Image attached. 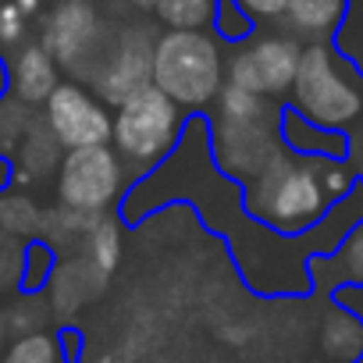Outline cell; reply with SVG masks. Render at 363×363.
<instances>
[{
    "mask_svg": "<svg viewBox=\"0 0 363 363\" xmlns=\"http://www.w3.org/2000/svg\"><path fill=\"white\" fill-rule=\"evenodd\" d=\"M242 203L253 221L281 235L310 232L335 203L324 189V160L299 157L281 146L242 186Z\"/></svg>",
    "mask_w": 363,
    "mask_h": 363,
    "instance_id": "obj_1",
    "label": "cell"
},
{
    "mask_svg": "<svg viewBox=\"0 0 363 363\" xmlns=\"http://www.w3.org/2000/svg\"><path fill=\"white\" fill-rule=\"evenodd\" d=\"M153 86L182 111L214 107L225 86V47L207 29H164L153 43Z\"/></svg>",
    "mask_w": 363,
    "mask_h": 363,
    "instance_id": "obj_2",
    "label": "cell"
},
{
    "mask_svg": "<svg viewBox=\"0 0 363 363\" xmlns=\"http://www.w3.org/2000/svg\"><path fill=\"white\" fill-rule=\"evenodd\" d=\"M289 107L320 128L345 132L363 114V79L331 43H306Z\"/></svg>",
    "mask_w": 363,
    "mask_h": 363,
    "instance_id": "obj_3",
    "label": "cell"
},
{
    "mask_svg": "<svg viewBox=\"0 0 363 363\" xmlns=\"http://www.w3.org/2000/svg\"><path fill=\"white\" fill-rule=\"evenodd\" d=\"M182 128H186L182 107H174L157 86H146L118 107L111 143H114V153L121 157L125 171L143 178L164 157H171V150L182 139Z\"/></svg>",
    "mask_w": 363,
    "mask_h": 363,
    "instance_id": "obj_4",
    "label": "cell"
},
{
    "mask_svg": "<svg viewBox=\"0 0 363 363\" xmlns=\"http://www.w3.org/2000/svg\"><path fill=\"white\" fill-rule=\"evenodd\" d=\"M111 36L114 26L104 18L96 0H57L40 26L43 50L54 57L61 72L82 82H93V75L100 72Z\"/></svg>",
    "mask_w": 363,
    "mask_h": 363,
    "instance_id": "obj_5",
    "label": "cell"
},
{
    "mask_svg": "<svg viewBox=\"0 0 363 363\" xmlns=\"http://www.w3.org/2000/svg\"><path fill=\"white\" fill-rule=\"evenodd\" d=\"M125 200V164L111 146L65 150L57 167V203L86 214H111Z\"/></svg>",
    "mask_w": 363,
    "mask_h": 363,
    "instance_id": "obj_6",
    "label": "cell"
},
{
    "mask_svg": "<svg viewBox=\"0 0 363 363\" xmlns=\"http://www.w3.org/2000/svg\"><path fill=\"white\" fill-rule=\"evenodd\" d=\"M303 43L289 33H271V36H250L239 43L225 65V82L250 89L257 96H285L292 89V79L299 72Z\"/></svg>",
    "mask_w": 363,
    "mask_h": 363,
    "instance_id": "obj_7",
    "label": "cell"
},
{
    "mask_svg": "<svg viewBox=\"0 0 363 363\" xmlns=\"http://www.w3.org/2000/svg\"><path fill=\"white\" fill-rule=\"evenodd\" d=\"M153 43H157V33L143 22L114 26L104 65L89 82L93 93L107 107H121L128 96L153 86Z\"/></svg>",
    "mask_w": 363,
    "mask_h": 363,
    "instance_id": "obj_8",
    "label": "cell"
},
{
    "mask_svg": "<svg viewBox=\"0 0 363 363\" xmlns=\"http://www.w3.org/2000/svg\"><path fill=\"white\" fill-rule=\"evenodd\" d=\"M207 125H211V157L218 171L239 182V186H246L281 150V107L246 125H225V121H207Z\"/></svg>",
    "mask_w": 363,
    "mask_h": 363,
    "instance_id": "obj_9",
    "label": "cell"
},
{
    "mask_svg": "<svg viewBox=\"0 0 363 363\" xmlns=\"http://www.w3.org/2000/svg\"><path fill=\"white\" fill-rule=\"evenodd\" d=\"M43 121L57 135L61 150L111 146L114 118L107 104L82 82H61L43 104Z\"/></svg>",
    "mask_w": 363,
    "mask_h": 363,
    "instance_id": "obj_10",
    "label": "cell"
},
{
    "mask_svg": "<svg viewBox=\"0 0 363 363\" xmlns=\"http://www.w3.org/2000/svg\"><path fill=\"white\" fill-rule=\"evenodd\" d=\"M61 68L54 65V57L43 50V43H22L18 50H11L8 61V79H11V96L22 100L26 107H43L47 96L61 86Z\"/></svg>",
    "mask_w": 363,
    "mask_h": 363,
    "instance_id": "obj_11",
    "label": "cell"
},
{
    "mask_svg": "<svg viewBox=\"0 0 363 363\" xmlns=\"http://www.w3.org/2000/svg\"><path fill=\"white\" fill-rule=\"evenodd\" d=\"M50 310H54V317H61V320H72L89 299H96L100 292H104V285H107V278L86 260V257H79V253H72L68 260H61L57 267H54V274H50Z\"/></svg>",
    "mask_w": 363,
    "mask_h": 363,
    "instance_id": "obj_12",
    "label": "cell"
},
{
    "mask_svg": "<svg viewBox=\"0 0 363 363\" xmlns=\"http://www.w3.org/2000/svg\"><path fill=\"white\" fill-rule=\"evenodd\" d=\"M61 167V143L47 128L43 114H33L29 128L22 132L15 153H11V178L18 186H36V182L50 178Z\"/></svg>",
    "mask_w": 363,
    "mask_h": 363,
    "instance_id": "obj_13",
    "label": "cell"
},
{
    "mask_svg": "<svg viewBox=\"0 0 363 363\" xmlns=\"http://www.w3.org/2000/svg\"><path fill=\"white\" fill-rule=\"evenodd\" d=\"M281 146L299 157L317 160H349V135L335 128H320L296 114L292 107H281Z\"/></svg>",
    "mask_w": 363,
    "mask_h": 363,
    "instance_id": "obj_14",
    "label": "cell"
},
{
    "mask_svg": "<svg viewBox=\"0 0 363 363\" xmlns=\"http://www.w3.org/2000/svg\"><path fill=\"white\" fill-rule=\"evenodd\" d=\"M313 289H338V285H363V221L338 242L328 257H310L306 264Z\"/></svg>",
    "mask_w": 363,
    "mask_h": 363,
    "instance_id": "obj_15",
    "label": "cell"
},
{
    "mask_svg": "<svg viewBox=\"0 0 363 363\" xmlns=\"http://www.w3.org/2000/svg\"><path fill=\"white\" fill-rule=\"evenodd\" d=\"M345 4L349 0H292L281 26L289 36H296L299 43H331V36L338 33L342 18H345Z\"/></svg>",
    "mask_w": 363,
    "mask_h": 363,
    "instance_id": "obj_16",
    "label": "cell"
},
{
    "mask_svg": "<svg viewBox=\"0 0 363 363\" xmlns=\"http://www.w3.org/2000/svg\"><path fill=\"white\" fill-rule=\"evenodd\" d=\"M320 352L331 363H359L363 359V317L331 303L320 324Z\"/></svg>",
    "mask_w": 363,
    "mask_h": 363,
    "instance_id": "obj_17",
    "label": "cell"
},
{
    "mask_svg": "<svg viewBox=\"0 0 363 363\" xmlns=\"http://www.w3.org/2000/svg\"><path fill=\"white\" fill-rule=\"evenodd\" d=\"M121 250H125V235H121V214H96L93 228L86 232L79 257H86L104 278H111L121 264Z\"/></svg>",
    "mask_w": 363,
    "mask_h": 363,
    "instance_id": "obj_18",
    "label": "cell"
},
{
    "mask_svg": "<svg viewBox=\"0 0 363 363\" xmlns=\"http://www.w3.org/2000/svg\"><path fill=\"white\" fill-rule=\"evenodd\" d=\"M96 214H86V211H72V207H47L43 211V221H40V242H47L54 253H79L86 232L93 228Z\"/></svg>",
    "mask_w": 363,
    "mask_h": 363,
    "instance_id": "obj_19",
    "label": "cell"
},
{
    "mask_svg": "<svg viewBox=\"0 0 363 363\" xmlns=\"http://www.w3.org/2000/svg\"><path fill=\"white\" fill-rule=\"evenodd\" d=\"M43 221V207L18 189H0V232H8L15 239H36Z\"/></svg>",
    "mask_w": 363,
    "mask_h": 363,
    "instance_id": "obj_20",
    "label": "cell"
},
{
    "mask_svg": "<svg viewBox=\"0 0 363 363\" xmlns=\"http://www.w3.org/2000/svg\"><path fill=\"white\" fill-rule=\"evenodd\" d=\"M0 363H68V335H18L0 352Z\"/></svg>",
    "mask_w": 363,
    "mask_h": 363,
    "instance_id": "obj_21",
    "label": "cell"
},
{
    "mask_svg": "<svg viewBox=\"0 0 363 363\" xmlns=\"http://www.w3.org/2000/svg\"><path fill=\"white\" fill-rule=\"evenodd\" d=\"M274 104L267 96H257L250 89H239L232 82L221 86L218 100H214V121H225V125H246V121H260L264 114H271Z\"/></svg>",
    "mask_w": 363,
    "mask_h": 363,
    "instance_id": "obj_22",
    "label": "cell"
},
{
    "mask_svg": "<svg viewBox=\"0 0 363 363\" xmlns=\"http://www.w3.org/2000/svg\"><path fill=\"white\" fill-rule=\"evenodd\" d=\"M218 0H157V22L164 29H211Z\"/></svg>",
    "mask_w": 363,
    "mask_h": 363,
    "instance_id": "obj_23",
    "label": "cell"
},
{
    "mask_svg": "<svg viewBox=\"0 0 363 363\" xmlns=\"http://www.w3.org/2000/svg\"><path fill=\"white\" fill-rule=\"evenodd\" d=\"M54 317L50 303L40 296V292H18L15 303L4 310V320H8V331L18 338V335H36V331H47V320Z\"/></svg>",
    "mask_w": 363,
    "mask_h": 363,
    "instance_id": "obj_24",
    "label": "cell"
},
{
    "mask_svg": "<svg viewBox=\"0 0 363 363\" xmlns=\"http://www.w3.org/2000/svg\"><path fill=\"white\" fill-rule=\"evenodd\" d=\"M331 47L359 72L363 79V0H349L345 4V18L338 26V33L331 36Z\"/></svg>",
    "mask_w": 363,
    "mask_h": 363,
    "instance_id": "obj_25",
    "label": "cell"
},
{
    "mask_svg": "<svg viewBox=\"0 0 363 363\" xmlns=\"http://www.w3.org/2000/svg\"><path fill=\"white\" fill-rule=\"evenodd\" d=\"M211 29H214V36H218L221 43L239 47V43H246V40L257 33V22L239 8V0H218V4H214V22H211Z\"/></svg>",
    "mask_w": 363,
    "mask_h": 363,
    "instance_id": "obj_26",
    "label": "cell"
},
{
    "mask_svg": "<svg viewBox=\"0 0 363 363\" xmlns=\"http://www.w3.org/2000/svg\"><path fill=\"white\" fill-rule=\"evenodd\" d=\"M54 267H57V253L47 242L29 239L26 242V267H22V292H40L50 281Z\"/></svg>",
    "mask_w": 363,
    "mask_h": 363,
    "instance_id": "obj_27",
    "label": "cell"
},
{
    "mask_svg": "<svg viewBox=\"0 0 363 363\" xmlns=\"http://www.w3.org/2000/svg\"><path fill=\"white\" fill-rule=\"evenodd\" d=\"M33 121V107H26L22 100L15 96H0V157L15 153L22 132L29 128Z\"/></svg>",
    "mask_w": 363,
    "mask_h": 363,
    "instance_id": "obj_28",
    "label": "cell"
},
{
    "mask_svg": "<svg viewBox=\"0 0 363 363\" xmlns=\"http://www.w3.org/2000/svg\"><path fill=\"white\" fill-rule=\"evenodd\" d=\"M22 267H26V242L0 232V296L22 292Z\"/></svg>",
    "mask_w": 363,
    "mask_h": 363,
    "instance_id": "obj_29",
    "label": "cell"
},
{
    "mask_svg": "<svg viewBox=\"0 0 363 363\" xmlns=\"http://www.w3.org/2000/svg\"><path fill=\"white\" fill-rule=\"evenodd\" d=\"M29 33V15L18 11L15 0H0V50H18Z\"/></svg>",
    "mask_w": 363,
    "mask_h": 363,
    "instance_id": "obj_30",
    "label": "cell"
},
{
    "mask_svg": "<svg viewBox=\"0 0 363 363\" xmlns=\"http://www.w3.org/2000/svg\"><path fill=\"white\" fill-rule=\"evenodd\" d=\"M292 0H239V8L253 18V22H281Z\"/></svg>",
    "mask_w": 363,
    "mask_h": 363,
    "instance_id": "obj_31",
    "label": "cell"
},
{
    "mask_svg": "<svg viewBox=\"0 0 363 363\" xmlns=\"http://www.w3.org/2000/svg\"><path fill=\"white\" fill-rule=\"evenodd\" d=\"M349 164H352V171H356V178L363 182V128L349 139Z\"/></svg>",
    "mask_w": 363,
    "mask_h": 363,
    "instance_id": "obj_32",
    "label": "cell"
},
{
    "mask_svg": "<svg viewBox=\"0 0 363 363\" xmlns=\"http://www.w3.org/2000/svg\"><path fill=\"white\" fill-rule=\"evenodd\" d=\"M121 8H128V11H139V15H146V11H153L157 8V0H118Z\"/></svg>",
    "mask_w": 363,
    "mask_h": 363,
    "instance_id": "obj_33",
    "label": "cell"
},
{
    "mask_svg": "<svg viewBox=\"0 0 363 363\" xmlns=\"http://www.w3.org/2000/svg\"><path fill=\"white\" fill-rule=\"evenodd\" d=\"M15 4H18V11H22V15H29V18H33V15H40L43 0H15Z\"/></svg>",
    "mask_w": 363,
    "mask_h": 363,
    "instance_id": "obj_34",
    "label": "cell"
},
{
    "mask_svg": "<svg viewBox=\"0 0 363 363\" xmlns=\"http://www.w3.org/2000/svg\"><path fill=\"white\" fill-rule=\"evenodd\" d=\"M8 320H4V310H0V352H4V345H8Z\"/></svg>",
    "mask_w": 363,
    "mask_h": 363,
    "instance_id": "obj_35",
    "label": "cell"
}]
</instances>
